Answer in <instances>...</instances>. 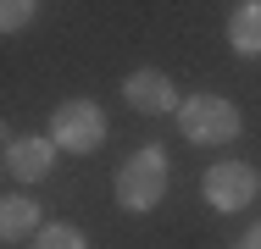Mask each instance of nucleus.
<instances>
[{
  "mask_svg": "<svg viewBox=\"0 0 261 249\" xmlns=\"http://www.w3.org/2000/svg\"><path fill=\"white\" fill-rule=\"evenodd\" d=\"M117 189V210H128V216H150L161 199H167V183H172V161H167V149L161 144H139L134 155H122V166H117V177H111Z\"/></svg>",
  "mask_w": 261,
  "mask_h": 249,
  "instance_id": "nucleus-1",
  "label": "nucleus"
},
{
  "mask_svg": "<svg viewBox=\"0 0 261 249\" xmlns=\"http://www.w3.org/2000/svg\"><path fill=\"white\" fill-rule=\"evenodd\" d=\"M239 128H245V116H239V105L228 95H189L178 105V133L189 139V144H206V149H222L239 139Z\"/></svg>",
  "mask_w": 261,
  "mask_h": 249,
  "instance_id": "nucleus-2",
  "label": "nucleus"
},
{
  "mask_svg": "<svg viewBox=\"0 0 261 249\" xmlns=\"http://www.w3.org/2000/svg\"><path fill=\"white\" fill-rule=\"evenodd\" d=\"M200 194H206V205L217 210V216H239V210H250L261 194V172L250 166V161H211L206 177H200Z\"/></svg>",
  "mask_w": 261,
  "mask_h": 249,
  "instance_id": "nucleus-3",
  "label": "nucleus"
},
{
  "mask_svg": "<svg viewBox=\"0 0 261 249\" xmlns=\"http://www.w3.org/2000/svg\"><path fill=\"white\" fill-rule=\"evenodd\" d=\"M50 139L56 149H67V155H95L106 144V111L100 100L78 95V100H61L50 111Z\"/></svg>",
  "mask_w": 261,
  "mask_h": 249,
  "instance_id": "nucleus-4",
  "label": "nucleus"
},
{
  "mask_svg": "<svg viewBox=\"0 0 261 249\" xmlns=\"http://www.w3.org/2000/svg\"><path fill=\"white\" fill-rule=\"evenodd\" d=\"M122 100L139 111V116H178V83L161 72V67H134L122 78Z\"/></svg>",
  "mask_w": 261,
  "mask_h": 249,
  "instance_id": "nucleus-5",
  "label": "nucleus"
},
{
  "mask_svg": "<svg viewBox=\"0 0 261 249\" xmlns=\"http://www.w3.org/2000/svg\"><path fill=\"white\" fill-rule=\"evenodd\" d=\"M56 139L50 133H11L6 139V177L11 183H45L56 166Z\"/></svg>",
  "mask_w": 261,
  "mask_h": 249,
  "instance_id": "nucleus-6",
  "label": "nucleus"
},
{
  "mask_svg": "<svg viewBox=\"0 0 261 249\" xmlns=\"http://www.w3.org/2000/svg\"><path fill=\"white\" fill-rule=\"evenodd\" d=\"M39 227H45V210H39L34 194H17V189H11V194L0 199V238H6V244H34Z\"/></svg>",
  "mask_w": 261,
  "mask_h": 249,
  "instance_id": "nucleus-7",
  "label": "nucleus"
},
{
  "mask_svg": "<svg viewBox=\"0 0 261 249\" xmlns=\"http://www.w3.org/2000/svg\"><path fill=\"white\" fill-rule=\"evenodd\" d=\"M228 45H233V55H245V61L261 55V0H239L228 11Z\"/></svg>",
  "mask_w": 261,
  "mask_h": 249,
  "instance_id": "nucleus-8",
  "label": "nucleus"
},
{
  "mask_svg": "<svg viewBox=\"0 0 261 249\" xmlns=\"http://www.w3.org/2000/svg\"><path fill=\"white\" fill-rule=\"evenodd\" d=\"M28 249H89V238H84L72 222H45V227H39V238H34Z\"/></svg>",
  "mask_w": 261,
  "mask_h": 249,
  "instance_id": "nucleus-9",
  "label": "nucleus"
},
{
  "mask_svg": "<svg viewBox=\"0 0 261 249\" xmlns=\"http://www.w3.org/2000/svg\"><path fill=\"white\" fill-rule=\"evenodd\" d=\"M28 22H39V0H6L0 6V28L6 34H22Z\"/></svg>",
  "mask_w": 261,
  "mask_h": 249,
  "instance_id": "nucleus-10",
  "label": "nucleus"
},
{
  "mask_svg": "<svg viewBox=\"0 0 261 249\" xmlns=\"http://www.w3.org/2000/svg\"><path fill=\"white\" fill-rule=\"evenodd\" d=\"M233 249H261V222H256V227H250V233H245V238H239Z\"/></svg>",
  "mask_w": 261,
  "mask_h": 249,
  "instance_id": "nucleus-11",
  "label": "nucleus"
}]
</instances>
